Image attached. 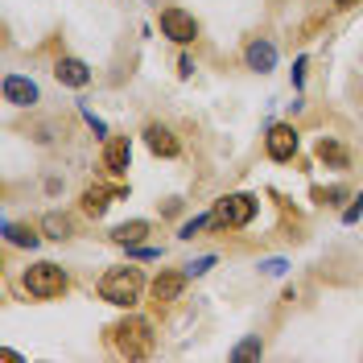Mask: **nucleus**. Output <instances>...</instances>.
<instances>
[{"label":"nucleus","mask_w":363,"mask_h":363,"mask_svg":"<svg viewBox=\"0 0 363 363\" xmlns=\"http://www.w3.org/2000/svg\"><path fill=\"white\" fill-rule=\"evenodd\" d=\"M145 272L133 269V264H120V269H108L104 277H99V285H95V294H99V301H108V306H116V310H133L136 301H140V294H145Z\"/></svg>","instance_id":"nucleus-1"},{"label":"nucleus","mask_w":363,"mask_h":363,"mask_svg":"<svg viewBox=\"0 0 363 363\" xmlns=\"http://www.w3.org/2000/svg\"><path fill=\"white\" fill-rule=\"evenodd\" d=\"M108 339L116 342V351H120L124 359H145V355H153V347H157L153 322H145V318H124L120 326H112Z\"/></svg>","instance_id":"nucleus-2"},{"label":"nucleus","mask_w":363,"mask_h":363,"mask_svg":"<svg viewBox=\"0 0 363 363\" xmlns=\"http://www.w3.org/2000/svg\"><path fill=\"white\" fill-rule=\"evenodd\" d=\"M21 285L29 297H38V301H54V297H62L70 289V277L62 272V264H54V260H38V264H29L21 272Z\"/></svg>","instance_id":"nucleus-3"},{"label":"nucleus","mask_w":363,"mask_h":363,"mask_svg":"<svg viewBox=\"0 0 363 363\" xmlns=\"http://www.w3.org/2000/svg\"><path fill=\"white\" fill-rule=\"evenodd\" d=\"M256 211H260L256 194H223L211 215H215V227H223V231H240V227H248L252 219H256Z\"/></svg>","instance_id":"nucleus-4"},{"label":"nucleus","mask_w":363,"mask_h":363,"mask_svg":"<svg viewBox=\"0 0 363 363\" xmlns=\"http://www.w3.org/2000/svg\"><path fill=\"white\" fill-rule=\"evenodd\" d=\"M157 25H161V33H165L174 45H190L194 38H199V21H194V13H186V9H178V4H165V9L157 13Z\"/></svg>","instance_id":"nucleus-5"},{"label":"nucleus","mask_w":363,"mask_h":363,"mask_svg":"<svg viewBox=\"0 0 363 363\" xmlns=\"http://www.w3.org/2000/svg\"><path fill=\"white\" fill-rule=\"evenodd\" d=\"M297 128L294 124H269V133H264V153L269 161H294L297 157Z\"/></svg>","instance_id":"nucleus-6"},{"label":"nucleus","mask_w":363,"mask_h":363,"mask_svg":"<svg viewBox=\"0 0 363 363\" xmlns=\"http://www.w3.org/2000/svg\"><path fill=\"white\" fill-rule=\"evenodd\" d=\"M128 161H133V140H128V136H104L99 165H104L112 178H124V174H128Z\"/></svg>","instance_id":"nucleus-7"},{"label":"nucleus","mask_w":363,"mask_h":363,"mask_svg":"<svg viewBox=\"0 0 363 363\" xmlns=\"http://www.w3.org/2000/svg\"><path fill=\"white\" fill-rule=\"evenodd\" d=\"M186 281H190V272H174V269H161L153 281H149V294L157 306H174L182 294H186Z\"/></svg>","instance_id":"nucleus-8"},{"label":"nucleus","mask_w":363,"mask_h":363,"mask_svg":"<svg viewBox=\"0 0 363 363\" xmlns=\"http://www.w3.org/2000/svg\"><path fill=\"white\" fill-rule=\"evenodd\" d=\"M0 91H4V104H13V108H33L42 99V91H38V83L29 74H4Z\"/></svg>","instance_id":"nucleus-9"},{"label":"nucleus","mask_w":363,"mask_h":363,"mask_svg":"<svg viewBox=\"0 0 363 363\" xmlns=\"http://www.w3.org/2000/svg\"><path fill=\"white\" fill-rule=\"evenodd\" d=\"M128 190L124 186H87L83 190V215H91V219H99V215H108V206H112V199H124Z\"/></svg>","instance_id":"nucleus-10"},{"label":"nucleus","mask_w":363,"mask_h":363,"mask_svg":"<svg viewBox=\"0 0 363 363\" xmlns=\"http://www.w3.org/2000/svg\"><path fill=\"white\" fill-rule=\"evenodd\" d=\"M54 79H58V83H62V87H74V91H83V87H91V79H95V74H91V67L87 62H83V58H58V62H54Z\"/></svg>","instance_id":"nucleus-11"},{"label":"nucleus","mask_w":363,"mask_h":363,"mask_svg":"<svg viewBox=\"0 0 363 363\" xmlns=\"http://www.w3.org/2000/svg\"><path fill=\"white\" fill-rule=\"evenodd\" d=\"M244 62H248L252 74H269V70H277V45L269 38H252L244 45Z\"/></svg>","instance_id":"nucleus-12"},{"label":"nucleus","mask_w":363,"mask_h":363,"mask_svg":"<svg viewBox=\"0 0 363 363\" xmlns=\"http://www.w3.org/2000/svg\"><path fill=\"white\" fill-rule=\"evenodd\" d=\"M145 145H149V153H153V157H178V153H182L178 136L169 133L165 124H157V120H153V124H145Z\"/></svg>","instance_id":"nucleus-13"},{"label":"nucleus","mask_w":363,"mask_h":363,"mask_svg":"<svg viewBox=\"0 0 363 363\" xmlns=\"http://www.w3.org/2000/svg\"><path fill=\"white\" fill-rule=\"evenodd\" d=\"M318 161L322 165H330V169H347L351 165V153H347V145H342L339 136H318Z\"/></svg>","instance_id":"nucleus-14"},{"label":"nucleus","mask_w":363,"mask_h":363,"mask_svg":"<svg viewBox=\"0 0 363 363\" xmlns=\"http://www.w3.org/2000/svg\"><path fill=\"white\" fill-rule=\"evenodd\" d=\"M153 231V223L149 219H128V223L112 227V244H120V248H133V244H145V235Z\"/></svg>","instance_id":"nucleus-15"},{"label":"nucleus","mask_w":363,"mask_h":363,"mask_svg":"<svg viewBox=\"0 0 363 363\" xmlns=\"http://www.w3.org/2000/svg\"><path fill=\"white\" fill-rule=\"evenodd\" d=\"M42 231L50 235V240L67 244L70 235H74V219H70V215H62V211H45V215H42Z\"/></svg>","instance_id":"nucleus-16"},{"label":"nucleus","mask_w":363,"mask_h":363,"mask_svg":"<svg viewBox=\"0 0 363 363\" xmlns=\"http://www.w3.org/2000/svg\"><path fill=\"white\" fill-rule=\"evenodd\" d=\"M4 240H9L13 248H38V244H42V235H38L33 227L29 223H13V219L4 223Z\"/></svg>","instance_id":"nucleus-17"},{"label":"nucleus","mask_w":363,"mask_h":363,"mask_svg":"<svg viewBox=\"0 0 363 363\" xmlns=\"http://www.w3.org/2000/svg\"><path fill=\"white\" fill-rule=\"evenodd\" d=\"M260 355H264V342H260V335H252V339H244V342H235V347H231V359H235V363L260 359Z\"/></svg>","instance_id":"nucleus-18"},{"label":"nucleus","mask_w":363,"mask_h":363,"mask_svg":"<svg viewBox=\"0 0 363 363\" xmlns=\"http://www.w3.org/2000/svg\"><path fill=\"white\" fill-rule=\"evenodd\" d=\"M339 199H347V190H342V186H326V190H322V186H314V203L335 206Z\"/></svg>","instance_id":"nucleus-19"},{"label":"nucleus","mask_w":363,"mask_h":363,"mask_svg":"<svg viewBox=\"0 0 363 363\" xmlns=\"http://www.w3.org/2000/svg\"><path fill=\"white\" fill-rule=\"evenodd\" d=\"M215 223V215H194V219H190V223H182V240H194V235H199V231H203V227H211Z\"/></svg>","instance_id":"nucleus-20"},{"label":"nucleus","mask_w":363,"mask_h":363,"mask_svg":"<svg viewBox=\"0 0 363 363\" xmlns=\"http://www.w3.org/2000/svg\"><path fill=\"white\" fill-rule=\"evenodd\" d=\"M211 269H215V256H199V260H190V264H186L190 277H203V272H211Z\"/></svg>","instance_id":"nucleus-21"},{"label":"nucleus","mask_w":363,"mask_h":363,"mask_svg":"<svg viewBox=\"0 0 363 363\" xmlns=\"http://www.w3.org/2000/svg\"><path fill=\"white\" fill-rule=\"evenodd\" d=\"M359 215H363V194H359V199H351V206L342 211V223H347V227L359 223Z\"/></svg>","instance_id":"nucleus-22"},{"label":"nucleus","mask_w":363,"mask_h":363,"mask_svg":"<svg viewBox=\"0 0 363 363\" xmlns=\"http://www.w3.org/2000/svg\"><path fill=\"white\" fill-rule=\"evenodd\" d=\"M285 269H289V260H281V256H272V260H264V264H260V272H264V277H281Z\"/></svg>","instance_id":"nucleus-23"},{"label":"nucleus","mask_w":363,"mask_h":363,"mask_svg":"<svg viewBox=\"0 0 363 363\" xmlns=\"http://www.w3.org/2000/svg\"><path fill=\"white\" fill-rule=\"evenodd\" d=\"M128 256H133V260H161L157 248H140V244H133V248H128Z\"/></svg>","instance_id":"nucleus-24"},{"label":"nucleus","mask_w":363,"mask_h":363,"mask_svg":"<svg viewBox=\"0 0 363 363\" xmlns=\"http://www.w3.org/2000/svg\"><path fill=\"white\" fill-rule=\"evenodd\" d=\"M83 120H87V124H91V128H95L99 136H108V124H104V120H99L95 112H87V108H83Z\"/></svg>","instance_id":"nucleus-25"},{"label":"nucleus","mask_w":363,"mask_h":363,"mask_svg":"<svg viewBox=\"0 0 363 363\" xmlns=\"http://www.w3.org/2000/svg\"><path fill=\"white\" fill-rule=\"evenodd\" d=\"M178 74H182V79H190V74H194V62H190L186 54H182V58H178Z\"/></svg>","instance_id":"nucleus-26"},{"label":"nucleus","mask_w":363,"mask_h":363,"mask_svg":"<svg viewBox=\"0 0 363 363\" xmlns=\"http://www.w3.org/2000/svg\"><path fill=\"white\" fill-rule=\"evenodd\" d=\"M301 79H306V58H297L294 62V87H301Z\"/></svg>","instance_id":"nucleus-27"},{"label":"nucleus","mask_w":363,"mask_h":363,"mask_svg":"<svg viewBox=\"0 0 363 363\" xmlns=\"http://www.w3.org/2000/svg\"><path fill=\"white\" fill-rule=\"evenodd\" d=\"M330 4H335V9H339V13H347V9H355V4H359V0H330Z\"/></svg>","instance_id":"nucleus-28"},{"label":"nucleus","mask_w":363,"mask_h":363,"mask_svg":"<svg viewBox=\"0 0 363 363\" xmlns=\"http://www.w3.org/2000/svg\"><path fill=\"white\" fill-rule=\"evenodd\" d=\"M149 4H157V0H149Z\"/></svg>","instance_id":"nucleus-29"}]
</instances>
